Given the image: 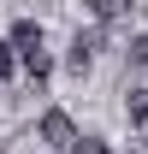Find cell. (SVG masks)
Here are the masks:
<instances>
[{"instance_id": "obj_1", "label": "cell", "mask_w": 148, "mask_h": 154, "mask_svg": "<svg viewBox=\"0 0 148 154\" xmlns=\"http://www.w3.org/2000/svg\"><path fill=\"white\" fill-rule=\"evenodd\" d=\"M36 131H42V142H48V148H65V154H71V142H77V125H71V113H65V107H48Z\"/></svg>"}, {"instance_id": "obj_2", "label": "cell", "mask_w": 148, "mask_h": 154, "mask_svg": "<svg viewBox=\"0 0 148 154\" xmlns=\"http://www.w3.org/2000/svg\"><path fill=\"white\" fill-rule=\"evenodd\" d=\"M95 48H101V36H95V30H77V42H71V54H65V71H89L95 65Z\"/></svg>"}, {"instance_id": "obj_3", "label": "cell", "mask_w": 148, "mask_h": 154, "mask_svg": "<svg viewBox=\"0 0 148 154\" xmlns=\"http://www.w3.org/2000/svg\"><path fill=\"white\" fill-rule=\"evenodd\" d=\"M6 42H12V54H18V59H30V54H42V24H36V18H18V24H12V36H6Z\"/></svg>"}, {"instance_id": "obj_4", "label": "cell", "mask_w": 148, "mask_h": 154, "mask_svg": "<svg viewBox=\"0 0 148 154\" xmlns=\"http://www.w3.org/2000/svg\"><path fill=\"white\" fill-rule=\"evenodd\" d=\"M130 6H136V0H89V12H95L101 24H113V18H125Z\"/></svg>"}, {"instance_id": "obj_5", "label": "cell", "mask_w": 148, "mask_h": 154, "mask_svg": "<svg viewBox=\"0 0 148 154\" xmlns=\"http://www.w3.org/2000/svg\"><path fill=\"white\" fill-rule=\"evenodd\" d=\"M24 71H30V83H48V77H54V54H48V48L30 54V59H24Z\"/></svg>"}, {"instance_id": "obj_6", "label": "cell", "mask_w": 148, "mask_h": 154, "mask_svg": "<svg viewBox=\"0 0 148 154\" xmlns=\"http://www.w3.org/2000/svg\"><path fill=\"white\" fill-rule=\"evenodd\" d=\"M125 113H130V125H148V89H130Z\"/></svg>"}, {"instance_id": "obj_7", "label": "cell", "mask_w": 148, "mask_h": 154, "mask_svg": "<svg viewBox=\"0 0 148 154\" xmlns=\"http://www.w3.org/2000/svg\"><path fill=\"white\" fill-rule=\"evenodd\" d=\"M71 154H113V148L101 142V136H77V142H71Z\"/></svg>"}, {"instance_id": "obj_8", "label": "cell", "mask_w": 148, "mask_h": 154, "mask_svg": "<svg viewBox=\"0 0 148 154\" xmlns=\"http://www.w3.org/2000/svg\"><path fill=\"white\" fill-rule=\"evenodd\" d=\"M125 59H130V65H148V36H130V48H125Z\"/></svg>"}, {"instance_id": "obj_9", "label": "cell", "mask_w": 148, "mask_h": 154, "mask_svg": "<svg viewBox=\"0 0 148 154\" xmlns=\"http://www.w3.org/2000/svg\"><path fill=\"white\" fill-rule=\"evenodd\" d=\"M12 65H18V54H12V42H0V83L12 77Z\"/></svg>"}]
</instances>
